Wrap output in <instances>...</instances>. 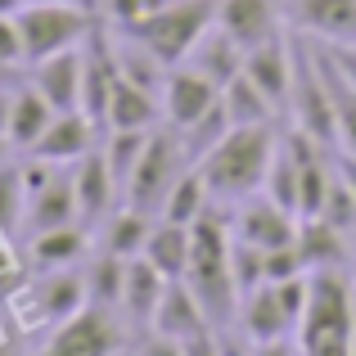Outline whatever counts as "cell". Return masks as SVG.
I'll return each mask as SVG.
<instances>
[{
	"instance_id": "1",
	"label": "cell",
	"mask_w": 356,
	"mask_h": 356,
	"mask_svg": "<svg viewBox=\"0 0 356 356\" xmlns=\"http://www.w3.org/2000/svg\"><path fill=\"white\" fill-rule=\"evenodd\" d=\"M275 149H280V127H275V122L230 127L194 167L203 172L212 199H217L221 208H235L239 199H248V194H257L261 185H266V172H270Z\"/></svg>"
},
{
	"instance_id": "2",
	"label": "cell",
	"mask_w": 356,
	"mask_h": 356,
	"mask_svg": "<svg viewBox=\"0 0 356 356\" xmlns=\"http://www.w3.org/2000/svg\"><path fill=\"white\" fill-rule=\"evenodd\" d=\"M356 334V280L348 266L307 270V307L298 321V348H330L352 343Z\"/></svg>"
},
{
	"instance_id": "3",
	"label": "cell",
	"mask_w": 356,
	"mask_h": 356,
	"mask_svg": "<svg viewBox=\"0 0 356 356\" xmlns=\"http://www.w3.org/2000/svg\"><path fill=\"white\" fill-rule=\"evenodd\" d=\"M190 167H194V158L185 154L181 131L158 122V127L149 131V145H145V154H140L136 172H131L127 190H122V203L145 212V217H163V203H167V194H172V185L181 181Z\"/></svg>"
},
{
	"instance_id": "4",
	"label": "cell",
	"mask_w": 356,
	"mask_h": 356,
	"mask_svg": "<svg viewBox=\"0 0 356 356\" xmlns=\"http://www.w3.org/2000/svg\"><path fill=\"white\" fill-rule=\"evenodd\" d=\"M95 9L81 5V0H27L18 9V32H23V63L50 59L59 50H72L81 45L90 32H95Z\"/></svg>"
},
{
	"instance_id": "5",
	"label": "cell",
	"mask_w": 356,
	"mask_h": 356,
	"mask_svg": "<svg viewBox=\"0 0 356 356\" xmlns=\"http://www.w3.org/2000/svg\"><path fill=\"white\" fill-rule=\"evenodd\" d=\"M131 343L136 339H131L122 312L86 302L81 312H72L68 321L50 325V339L32 356H127Z\"/></svg>"
},
{
	"instance_id": "6",
	"label": "cell",
	"mask_w": 356,
	"mask_h": 356,
	"mask_svg": "<svg viewBox=\"0 0 356 356\" xmlns=\"http://www.w3.org/2000/svg\"><path fill=\"white\" fill-rule=\"evenodd\" d=\"M212 23H217V0H167L158 14H149L140 27H131V36L145 41L167 68H176V63H185V54L199 45V36Z\"/></svg>"
},
{
	"instance_id": "7",
	"label": "cell",
	"mask_w": 356,
	"mask_h": 356,
	"mask_svg": "<svg viewBox=\"0 0 356 356\" xmlns=\"http://www.w3.org/2000/svg\"><path fill=\"white\" fill-rule=\"evenodd\" d=\"M307 307V275L275 280V284H257L252 293L239 298V330L252 343L266 339H298V321Z\"/></svg>"
},
{
	"instance_id": "8",
	"label": "cell",
	"mask_w": 356,
	"mask_h": 356,
	"mask_svg": "<svg viewBox=\"0 0 356 356\" xmlns=\"http://www.w3.org/2000/svg\"><path fill=\"white\" fill-rule=\"evenodd\" d=\"M298 221L289 208H280L270 194H248V199H239L235 208H230V230H235V239H248L257 243V248H284V243L298 239Z\"/></svg>"
},
{
	"instance_id": "9",
	"label": "cell",
	"mask_w": 356,
	"mask_h": 356,
	"mask_svg": "<svg viewBox=\"0 0 356 356\" xmlns=\"http://www.w3.org/2000/svg\"><path fill=\"white\" fill-rule=\"evenodd\" d=\"M293 68H298V32L293 36H270V41L252 45L248 59H243V72L261 86V95L289 113V95H293Z\"/></svg>"
},
{
	"instance_id": "10",
	"label": "cell",
	"mask_w": 356,
	"mask_h": 356,
	"mask_svg": "<svg viewBox=\"0 0 356 356\" xmlns=\"http://www.w3.org/2000/svg\"><path fill=\"white\" fill-rule=\"evenodd\" d=\"M72 185H77V208H81V226L99 230L108 217L122 208V185L108 167L104 149H90L81 163H72Z\"/></svg>"
},
{
	"instance_id": "11",
	"label": "cell",
	"mask_w": 356,
	"mask_h": 356,
	"mask_svg": "<svg viewBox=\"0 0 356 356\" xmlns=\"http://www.w3.org/2000/svg\"><path fill=\"white\" fill-rule=\"evenodd\" d=\"M99 140H104V127H99L90 113L72 108V113H54V122L45 127V136L36 140L27 154L45 158V163H59V167H72V163H81Z\"/></svg>"
},
{
	"instance_id": "12",
	"label": "cell",
	"mask_w": 356,
	"mask_h": 356,
	"mask_svg": "<svg viewBox=\"0 0 356 356\" xmlns=\"http://www.w3.org/2000/svg\"><path fill=\"white\" fill-rule=\"evenodd\" d=\"M158 99H163V122H167V127L185 131L190 122H199L221 99V86H212V81L203 77V72H194L190 63H176V68L167 72Z\"/></svg>"
},
{
	"instance_id": "13",
	"label": "cell",
	"mask_w": 356,
	"mask_h": 356,
	"mask_svg": "<svg viewBox=\"0 0 356 356\" xmlns=\"http://www.w3.org/2000/svg\"><path fill=\"white\" fill-rule=\"evenodd\" d=\"M289 18L316 45H356V0H289Z\"/></svg>"
},
{
	"instance_id": "14",
	"label": "cell",
	"mask_w": 356,
	"mask_h": 356,
	"mask_svg": "<svg viewBox=\"0 0 356 356\" xmlns=\"http://www.w3.org/2000/svg\"><path fill=\"white\" fill-rule=\"evenodd\" d=\"M163 289H167V275L154 266V261L140 252V257H127V280H122V321H127L131 339H140V334L154 325V312L158 302H163Z\"/></svg>"
},
{
	"instance_id": "15",
	"label": "cell",
	"mask_w": 356,
	"mask_h": 356,
	"mask_svg": "<svg viewBox=\"0 0 356 356\" xmlns=\"http://www.w3.org/2000/svg\"><path fill=\"white\" fill-rule=\"evenodd\" d=\"M27 298H32L36 316H41L45 325L68 321L72 312H81V307L90 302V298H86V275H81V266L36 270V275H32V284H27Z\"/></svg>"
},
{
	"instance_id": "16",
	"label": "cell",
	"mask_w": 356,
	"mask_h": 356,
	"mask_svg": "<svg viewBox=\"0 0 356 356\" xmlns=\"http://www.w3.org/2000/svg\"><path fill=\"white\" fill-rule=\"evenodd\" d=\"M81 45H86V41H81ZM81 45L59 50V54H50V59H41V63L27 68V81H32V86L54 104V113H72V108H81V72H86Z\"/></svg>"
},
{
	"instance_id": "17",
	"label": "cell",
	"mask_w": 356,
	"mask_h": 356,
	"mask_svg": "<svg viewBox=\"0 0 356 356\" xmlns=\"http://www.w3.org/2000/svg\"><path fill=\"white\" fill-rule=\"evenodd\" d=\"M217 27L243 50L280 36V0H217Z\"/></svg>"
},
{
	"instance_id": "18",
	"label": "cell",
	"mask_w": 356,
	"mask_h": 356,
	"mask_svg": "<svg viewBox=\"0 0 356 356\" xmlns=\"http://www.w3.org/2000/svg\"><path fill=\"white\" fill-rule=\"evenodd\" d=\"M81 221V208H77V185H72V167H63L50 185L27 199V217H23V239L27 235H41V230H59V226H72Z\"/></svg>"
},
{
	"instance_id": "19",
	"label": "cell",
	"mask_w": 356,
	"mask_h": 356,
	"mask_svg": "<svg viewBox=\"0 0 356 356\" xmlns=\"http://www.w3.org/2000/svg\"><path fill=\"white\" fill-rule=\"evenodd\" d=\"M27 261L36 270H59V266H81L95 248V230L72 221V226H59V230H41V235H27Z\"/></svg>"
},
{
	"instance_id": "20",
	"label": "cell",
	"mask_w": 356,
	"mask_h": 356,
	"mask_svg": "<svg viewBox=\"0 0 356 356\" xmlns=\"http://www.w3.org/2000/svg\"><path fill=\"white\" fill-rule=\"evenodd\" d=\"M149 330L167 334V339L190 343V339H199V334H208V330H212V321H208V312L199 307V298L190 293V284H185V280H167L163 302H158L154 325H149Z\"/></svg>"
},
{
	"instance_id": "21",
	"label": "cell",
	"mask_w": 356,
	"mask_h": 356,
	"mask_svg": "<svg viewBox=\"0 0 356 356\" xmlns=\"http://www.w3.org/2000/svg\"><path fill=\"white\" fill-rule=\"evenodd\" d=\"M158 122H163V99L118 72L113 95H108V108H104V131H154Z\"/></svg>"
},
{
	"instance_id": "22",
	"label": "cell",
	"mask_w": 356,
	"mask_h": 356,
	"mask_svg": "<svg viewBox=\"0 0 356 356\" xmlns=\"http://www.w3.org/2000/svg\"><path fill=\"white\" fill-rule=\"evenodd\" d=\"M50 122H54V104L23 77L14 86V104H9V131H5L9 149H14V154H27V149L45 136Z\"/></svg>"
},
{
	"instance_id": "23",
	"label": "cell",
	"mask_w": 356,
	"mask_h": 356,
	"mask_svg": "<svg viewBox=\"0 0 356 356\" xmlns=\"http://www.w3.org/2000/svg\"><path fill=\"white\" fill-rule=\"evenodd\" d=\"M298 257H302L307 270H339V266H352L356 261V248L330 226V221L302 217L298 221Z\"/></svg>"
},
{
	"instance_id": "24",
	"label": "cell",
	"mask_w": 356,
	"mask_h": 356,
	"mask_svg": "<svg viewBox=\"0 0 356 356\" xmlns=\"http://www.w3.org/2000/svg\"><path fill=\"white\" fill-rule=\"evenodd\" d=\"M243 59H248V50H243L239 41H230V36L221 32L217 23H212L208 32L199 36V45L185 54V63H190L194 72H203L212 86H226V81H235L239 72H243Z\"/></svg>"
},
{
	"instance_id": "25",
	"label": "cell",
	"mask_w": 356,
	"mask_h": 356,
	"mask_svg": "<svg viewBox=\"0 0 356 356\" xmlns=\"http://www.w3.org/2000/svg\"><path fill=\"white\" fill-rule=\"evenodd\" d=\"M190 248H194L190 226H181V221H167V217H158L154 230H149V239H145V257L154 261V266L163 270L167 280H185Z\"/></svg>"
},
{
	"instance_id": "26",
	"label": "cell",
	"mask_w": 356,
	"mask_h": 356,
	"mask_svg": "<svg viewBox=\"0 0 356 356\" xmlns=\"http://www.w3.org/2000/svg\"><path fill=\"white\" fill-rule=\"evenodd\" d=\"M81 275H86V298L95 307H122V280H127V257L108 248H90V257L81 261Z\"/></svg>"
},
{
	"instance_id": "27",
	"label": "cell",
	"mask_w": 356,
	"mask_h": 356,
	"mask_svg": "<svg viewBox=\"0 0 356 356\" xmlns=\"http://www.w3.org/2000/svg\"><path fill=\"white\" fill-rule=\"evenodd\" d=\"M221 104H226L230 127H257V122H280L284 118L266 95H261V86L248 77V72H239L235 81L221 86Z\"/></svg>"
},
{
	"instance_id": "28",
	"label": "cell",
	"mask_w": 356,
	"mask_h": 356,
	"mask_svg": "<svg viewBox=\"0 0 356 356\" xmlns=\"http://www.w3.org/2000/svg\"><path fill=\"white\" fill-rule=\"evenodd\" d=\"M154 221L158 217H145V212H136V208L122 203L113 217L95 230V243H99V248H108V252H118V257H140V252H145L149 230H154Z\"/></svg>"
},
{
	"instance_id": "29",
	"label": "cell",
	"mask_w": 356,
	"mask_h": 356,
	"mask_svg": "<svg viewBox=\"0 0 356 356\" xmlns=\"http://www.w3.org/2000/svg\"><path fill=\"white\" fill-rule=\"evenodd\" d=\"M316 45V41H312ZM321 50V63H325V81H330V99H334V131H339V154H352L356 158V86L339 72V63L330 59L325 45Z\"/></svg>"
},
{
	"instance_id": "30",
	"label": "cell",
	"mask_w": 356,
	"mask_h": 356,
	"mask_svg": "<svg viewBox=\"0 0 356 356\" xmlns=\"http://www.w3.org/2000/svg\"><path fill=\"white\" fill-rule=\"evenodd\" d=\"M212 203H217V199H212L203 172H199V167H190V172L172 185V194H167V203H163V217L167 221H181V226H194V221H199Z\"/></svg>"
},
{
	"instance_id": "31",
	"label": "cell",
	"mask_w": 356,
	"mask_h": 356,
	"mask_svg": "<svg viewBox=\"0 0 356 356\" xmlns=\"http://www.w3.org/2000/svg\"><path fill=\"white\" fill-rule=\"evenodd\" d=\"M23 217H27V181H23V163L5 158L0 163V235L5 239H23Z\"/></svg>"
},
{
	"instance_id": "32",
	"label": "cell",
	"mask_w": 356,
	"mask_h": 356,
	"mask_svg": "<svg viewBox=\"0 0 356 356\" xmlns=\"http://www.w3.org/2000/svg\"><path fill=\"white\" fill-rule=\"evenodd\" d=\"M261 194H270L280 208H289L298 217V154L284 140V131H280V149H275V158H270V172H266Z\"/></svg>"
},
{
	"instance_id": "33",
	"label": "cell",
	"mask_w": 356,
	"mask_h": 356,
	"mask_svg": "<svg viewBox=\"0 0 356 356\" xmlns=\"http://www.w3.org/2000/svg\"><path fill=\"white\" fill-rule=\"evenodd\" d=\"M145 145H149V131H104V140H99V149H104V158H108V167H113L122 190H127V181H131V172H136Z\"/></svg>"
},
{
	"instance_id": "34",
	"label": "cell",
	"mask_w": 356,
	"mask_h": 356,
	"mask_svg": "<svg viewBox=\"0 0 356 356\" xmlns=\"http://www.w3.org/2000/svg\"><path fill=\"white\" fill-rule=\"evenodd\" d=\"M226 131H230V118H226V104L217 99V104H212V108H208V113H203L199 122H190V127L181 131V140H185V154H190L194 163H199V158L208 154V149L217 145V140L226 136Z\"/></svg>"
},
{
	"instance_id": "35",
	"label": "cell",
	"mask_w": 356,
	"mask_h": 356,
	"mask_svg": "<svg viewBox=\"0 0 356 356\" xmlns=\"http://www.w3.org/2000/svg\"><path fill=\"white\" fill-rule=\"evenodd\" d=\"M230 270H235L239 298L252 293L257 284H266V248H257L248 239H230Z\"/></svg>"
},
{
	"instance_id": "36",
	"label": "cell",
	"mask_w": 356,
	"mask_h": 356,
	"mask_svg": "<svg viewBox=\"0 0 356 356\" xmlns=\"http://www.w3.org/2000/svg\"><path fill=\"white\" fill-rule=\"evenodd\" d=\"M167 0H99V9H104V18L122 32H131V27H140L149 14H158Z\"/></svg>"
},
{
	"instance_id": "37",
	"label": "cell",
	"mask_w": 356,
	"mask_h": 356,
	"mask_svg": "<svg viewBox=\"0 0 356 356\" xmlns=\"http://www.w3.org/2000/svg\"><path fill=\"white\" fill-rule=\"evenodd\" d=\"M127 356H185V343L167 339V334H158V330H145L136 343H131Z\"/></svg>"
},
{
	"instance_id": "38",
	"label": "cell",
	"mask_w": 356,
	"mask_h": 356,
	"mask_svg": "<svg viewBox=\"0 0 356 356\" xmlns=\"http://www.w3.org/2000/svg\"><path fill=\"white\" fill-rule=\"evenodd\" d=\"M0 59L27 68L23 63V32H18V14H0Z\"/></svg>"
},
{
	"instance_id": "39",
	"label": "cell",
	"mask_w": 356,
	"mask_h": 356,
	"mask_svg": "<svg viewBox=\"0 0 356 356\" xmlns=\"http://www.w3.org/2000/svg\"><path fill=\"white\" fill-rule=\"evenodd\" d=\"M252 356H302L298 339H266V343H252Z\"/></svg>"
},
{
	"instance_id": "40",
	"label": "cell",
	"mask_w": 356,
	"mask_h": 356,
	"mask_svg": "<svg viewBox=\"0 0 356 356\" xmlns=\"http://www.w3.org/2000/svg\"><path fill=\"white\" fill-rule=\"evenodd\" d=\"M325 50H330V59L339 63L343 77H348L352 86H356V45H325Z\"/></svg>"
},
{
	"instance_id": "41",
	"label": "cell",
	"mask_w": 356,
	"mask_h": 356,
	"mask_svg": "<svg viewBox=\"0 0 356 356\" xmlns=\"http://www.w3.org/2000/svg\"><path fill=\"white\" fill-rule=\"evenodd\" d=\"M185 356H221V348H217V334H199V339H190L185 343Z\"/></svg>"
},
{
	"instance_id": "42",
	"label": "cell",
	"mask_w": 356,
	"mask_h": 356,
	"mask_svg": "<svg viewBox=\"0 0 356 356\" xmlns=\"http://www.w3.org/2000/svg\"><path fill=\"white\" fill-rule=\"evenodd\" d=\"M334 163H339V176L352 185V194H356V158L352 154H334Z\"/></svg>"
},
{
	"instance_id": "43",
	"label": "cell",
	"mask_w": 356,
	"mask_h": 356,
	"mask_svg": "<svg viewBox=\"0 0 356 356\" xmlns=\"http://www.w3.org/2000/svg\"><path fill=\"white\" fill-rule=\"evenodd\" d=\"M23 77H27V68H14V63L0 59V86H18Z\"/></svg>"
},
{
	"instance_id": "44",
	"label": "cell",
	"mask_w": 356,
	"mask_h": 356,
	"mask_svg": "<svg viewBox=\"0 0 356 356\" xmlns=\"http://www.w3.org/2000/svg\"><path fill=\"white\" fill-rule=\"evenodd\" d=\"M9 104H14V86H0V136L9 131Z\"/></svg>"
},
{
	"instance_id": "45",
	"label": "cell",
	"mask_w": 356,
	"mask_h": 356,
	"mask_svg": "<svg viewBox=\"0 0 356 356\" xmlns=\"http://www.w3.org/2000/svg\"><path fill=\"white\" fill-rule=\"evenodd\" d=\"M23 5H27V0H0V14H18Z\"/></svg>"
},
{
	"instance_id": "46",
	"label": "cell",
	"mask_w": 356,
	"mask_h": 356,
	"mask_svg": "<svg viewBox=\"0 0 356 356\" xmlns=\"http://www.w3.org/2000/svg\"><path fill=\"white\" fill-rule=\"evenodd\" d=\"M0 356H27V352H18V343H9V339H0Z\"/></svg>"
},
{
	"instance_id": "47",
	"label": "cell",
	"mask_w": 356,
	"mask_h": 356,
	"mask_svg": "<svg viewBox=\"0 0 356 356\" xmlns=\"http://www.w3.org/2000/svg\"><path fill=\"white\" fill-rule=\"evenodd\" d=\"M9 154H14V149H9V140H5V136H0V163H5V158H9Z\"/></svg>"
},
{
	"instance_id": "48",
	"label": "cell",
	"mask_w": 356,
	"mask_h": 356,
	"mask_svg": "<svg viewBox=\"0 0 356 356\" xmlns=\"http://www.w3.org/2000/svg\"><path fill=\"white\" fill-rule=\"evenodd\" d=\"M352 356H356V334H352Z\"/></svg>"
},
{
	"instance_id": "49",
	"label": "cell",
	"mask_w": 356,
	"mask_h": 356,
	"mask_svg": "<svg viewBox=\"0 0 356 356\" xmlns=\"http://www.w3.org/2000/svg\"><path fill=\"white\" fill-rule=\"evenodd\" d=\"M352 280H356V261H352Z\"/></svg>"
},
{
	"instance_id": "50",
	"label": "cell",
	"mask_w": 356,
	"mask_h": 356,
	"mask_svg": "<svg viewBox=\"0 0 356 356\" xmlns=\"http://www.w3.org/2000/svg\"><path fill=\"white\" fill-rule=\"evenodd\" d=\"M81 5H90V0H81Z\"/></svg>"
}]
</instances>
